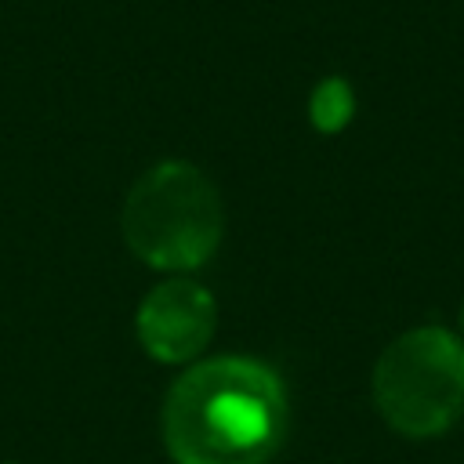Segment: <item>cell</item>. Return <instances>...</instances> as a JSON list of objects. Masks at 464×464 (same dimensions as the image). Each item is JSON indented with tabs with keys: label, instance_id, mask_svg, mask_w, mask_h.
Masks as SVG:
<instances>
[{
	"label": "cell",
	"instance_id": "6da1fadb",
	"mask_svg": "<svg viewBox=\"0 0 464 464\" xmlns=\"http://www.w3.org/2000/svg\"><path fill=\"white\" fill-rule=\"evenodd\" d=\"M160 424L178 464H268L290 424L286 388L254 355L196 359L167 388Z\"/></svg>",
	"mask_w": 464,
	"mask_h": 464
},
{
	"label": "cell",
	"instance_id": "7a4b0ae2",
	"mask_svg": "<svg viewBox=\"0 0 464 464\" xmlns=\"http://www.w3.org/2000/svg\"><path fill=\"white\" fill-rule=\"evenodd\" d=\"M120 228L138 261L178 276L214 257L225 232V207L218 185L196 163L163 160L130 185Z\"/></svg>",
	"mask_w": 464,
	"mask_h": 464
},
{
	"label": "cell",
	"instance_id": "3957f363",
	"mask_svg": "<svg viewBox=\"0 0 464 464\" xmlns=\"http://www.w3.org/2000/svg\"><path fill=\"white\" fill-rule=\"evenodd\" d=\"M381 420L402 439H439L464 420V337L439 323L402 330L370 377Z\"/></svg>",
	"mask_w": 464,
	"mask_h": 464
},
{
	"label": "cell",
	"instance_id": "277c9868",
	"mask_svg": "<svg viewBox=\"0 0 464 464\" xmlns=\"http://www.w3.org/2000/svg\"><path fill=\"white\" fill-rule=\"evenodd\" d=\"M218 330L214 294L185 276H170L152 286L134 315V334L145 355L156 362H196Z\"/></svg>",
	"mask_w": 464,
	"mask_h": 464
},
{
	"label": "cell",
	"instance_id": "5b68a950",
	"mask_svg": "<svg viewBox=\"0 0 464 464\" xmlns=\"http://www.w3.org/2000/svg\"><path fill=\"white\" fill-rule=\"evenodd\" d=\"M355 116V94L348 87V80L341 76H326L315 83L312 98H308V120L319 134H337L352 123Z\"/></svg>",
	"mask_w": 464,
	"mask_h": 464
},
{
	"label": "cell",
	"instance_id": "8992f818",
	"mask_svg": "<svg viewBox=\"0 0 464 464\" xmlns=\"http://www.w3.org/2000/svg\"><path fill=\"white\" fill-rule=\"evenodd\" d=\"M460 326H464V304H460Z\"/></svg>",
	"mask_w": 464,
	"mask_h": 464
},
{
	"label": "cell",
	"instance_id": "52a82bcc",
	"mask_svg": "<svg viewBox=\"0 0 464 464\" xmlns=\"http://www.w3.org/2000/svg\"><path fill=\"white\" fill-rule=\"evenodd\" d=\"M7 464H11V460H7Z\"/></svg>",
	"mask_w": 464,
	"mask_h": 464
}]
</instances>
